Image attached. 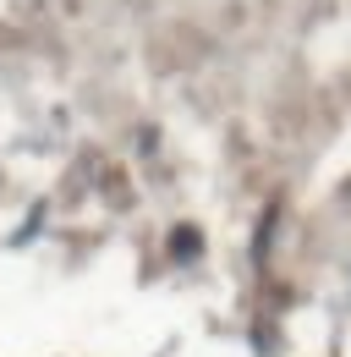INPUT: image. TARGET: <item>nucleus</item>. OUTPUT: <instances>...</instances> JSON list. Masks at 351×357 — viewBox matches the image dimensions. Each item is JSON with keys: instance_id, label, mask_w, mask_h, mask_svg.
<instances>
[{"instance_id": "f257e3e1", "label": "nucleus", "mask_w": 351, "mask_h": 357, "mask_svg": "<svg viewBox=\"0 0 351 357\" xmlns=\"http://www.w3.org/2000/svg\"><path fill=\"white\" fill-rule=\"evenodd\" d=\"M171 253H181V259H192V253H198V236H192V231H181V236H171Z\"/></svg>"}]
</instances>
